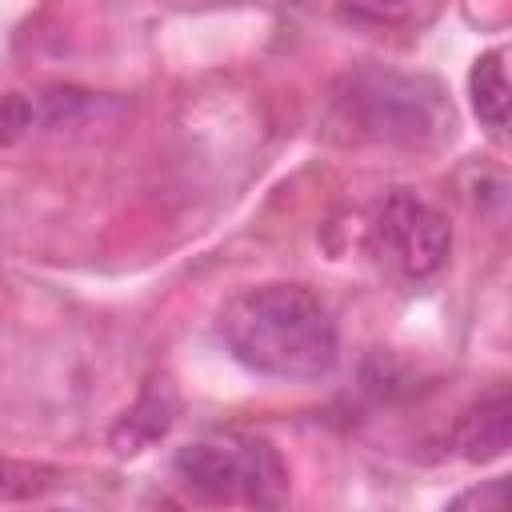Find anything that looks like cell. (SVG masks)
Listing matches in <instances>:
<instances>
[{
  "label": "cell",
  "instance_id": "7a4b0ae2",
  "mask_svg": "<svg viewBox=\"0 0 512 512\" xmlns=\"http://www.w3.org/2000/svg\"><path fill=\"white\" fill-rule=\"evenodd\" d=\"M172 468L180 484L204 500H240V504L276 508L288 496V472L276 448L268 440L240 432H216L176 448Z\"/></svg>",
  "mask_w": 512,
  "mask_h": 512
},
{
  "label": "cell",
  "instance_id": "5b68a950",
  "mask_svg": "<svg viewBox=\"0 0 512 512\" xmlns=\"http://www.w3.org/2000/svg\"><path fill=\"white\" fill-rule=\"evenodd\" d=\"M452 448L468 464H488L500 460L512 448V396L496 392L480 404H472L456 428H452Z\"/></svg>",
  "mask_w": 512,
  "mask_h": 512
},
{
  "label": "cell",
  "instance_id": "30bf717a",
  "mask_svg": "<svg viewBox=\"0 0 512 512\" xmlns=\"http://www.w3.org/2000/svg\"><path fill=\"white\" fill-rule=\"evenodd\" d=\"M504 496H508V488H504V480H488L484 488H472V492H464L460 500H452L456 508H468V504H480V508H500L504 504Z\"/></svg>",
  "mask_w": 512,
  "mask_h": 512
},
{
  "label": "cell",
  "instance_id": "ba28073f",
  "mask_svg": "<svg viewBox=\"0 0 512 512\" xmlns=\"http://www.w3.org/2000/svg\"><path fill=\"white\" fill-rule=\"evenodd\" d=\"M56 484H60V472L56 468L0 456V500H36V496L52 492Z\"/></svg>",
  "mask_w": 512,
  "mask_h": 512
},
{
  "label": "cell",
  "instance_id": "8992f818",
  "mask_svg": "<svg viewBox=\"0 0 512 512\" xmlns=\"http://www.w3.org/2000/svg\"><path fill=\"white\" fill-rule=\"evenodd\" d=\"M172 420H176V396H172L164 384H152V388L136 400V408H128L124 420L112 428V448H116L120 456H136V452H144L148 444L164 440L168 428H172Z\"/></svg>",
  "mask_w": 512,
  "mask_h": 512
},
{
  "label": "cell",
  "instance_id": "9c48e42d",
  "mask_svg": "<svg viewBox=\"0 0 512 512\" xmlns=\"http://www.w3.org/2000/svg\"><path fill=\"white\" fill-rule=\"evenodd\" d=\"M36 124H44V100L40 96H20V92L0 96V148L16 144Z\"/></svg>",
  "mask_w": 512,
  "mask_h": 512
},
{
  "label": "cell",
  "instance_id": "277c9868",
  "mask_svg": "<svg viewBox=\"0 0 512 512\" xmlns=\"http://www.w3.org/2000/svg\"><path fill=\"white\" fill-rule=\"evenodd\" d=\"M352 112L364 132L384 140H424L444 132V120L452 124V112L444 116L440 92L420 96V80L404 76H364L352 84Z\"/></svg>",
  "mask_w": 512,
  "mask_h": 512
},
{
  "label": "cell",
  "instance_id": "8fae6325",
  "mask_svg": "<svg viewBox=\"0 0 512 512\" xmlns=\"http://www.w3.org/2000/svg\"><path fill=\"white\" fill-rule=\"evenodd\" d=\"M296 4H304V0H296Z\"/></svg>",
  "mask_w": 512,
  "mask_h": 512
},
{
  "label": "cell",
  "instance_id": "52a82bcc",
  "mask_svg": "<svg viewBox=\"0 0 512 512\" xmlns=\"http://www.w3.org/2000/svg\"><path fill=\"white\" fill-rule=\"evenodd\" d=\"M468 96H472V112L480 116L484 128L500 132L508 124V76H504V48H488L484 56H476L472 72H468Z\"/></svg>",
  "mask_w": 512,
  "mask_h": 512
},
{
  "label": "cell",
  "instance_id": "3957f363",
  "mask_svg": "<svg viewBox=\"0 0 512 512\" xmlns=\"http://www.w3.org/2000/svg\"><path fill=\"white\" fill-rule=\"evenodd\" d=\"M368 248L380 260V268L416 284V280L436 276L448 264L452 224L436 204H428L412 192H392V196H384V204L372 216Z\"/></svg>",
  "mask_w": 512,
  "mask_h": 512
},
{
  "label": "cell",
  "instance_id": "6da1fadb",
  "mask_svg": "<svg viewBox=\"0 0 512 512\" xmlns=\"http://www.w3.org/2000/svg\"><path fill=\"white\" fill-rule=\"evenodd\" d=\"M220 336L244 368L276 380H320L340 352L332 312L300 284H260L232 296L220 312Z\"/></svg>",
  "mask_w": 512,
  "mask_h": 512
}]
</instances>
